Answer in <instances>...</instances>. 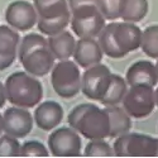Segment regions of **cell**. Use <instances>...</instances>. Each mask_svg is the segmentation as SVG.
<instances>
[{
    "mask_svg": "<svg viewBox=\"0 0 158 158\" xmlns=\"http://www.w3.org/2000/svg\"><path fill=\"white\" fill-rule=\"evenodd\" d=\"M156 106L158 108V86L156 89Z\"/></svg>",
    "mask_w": 158,
    "mask_h": 158,
    "instance_id": "cell-31",
    "label": "cell"
},
{
    "mask_svg": "<svg viewBox=\"0 0 158 158\" xmlns=\"http://www.w3.org/2000/svg\"><path fill=\"white\" fill-rule=\"evenodd\" d=\"M140 48L144 55L158 60V24L149 25L143 31Z\"/></svg>",
    "mask_w": 158,
    "mask_h": 158,
    "instance_id": "cell-23",
    "label": "cell"
},
{
    "mask_svg": "<svg viewBox=\"0 0 158 158\" xmlns=\"http://www.w3.org/2000/svg\"><path fill=\"white\" fill-rule=\"evenodd\" d=\"M20 37L10 25H0V71L13 64L18 56Z\"/></svg>",
    "mask_w": 158,
    "mask_h": 158,
    "instance_id": "cell-15",
    "label": "cell"
},
{
    "mask_svg": "<svg viewBox=\"0 0 158 158\" xmlns=\"http://www.w3.org/2000/svg\"><path fill=\"white\" fill-rule=\"evenodd\" d=\"M110 118V138H116L124 133H128L131 128L130 115L118 105L105 108Z\"/></svg>",
    "mask_w": 158,
    "mask_h": 158,
    "instance_id": "cell-19",
    "label": "cell"
},
{
    "mask_svg": "<svg viewBox=\"0 0 158 158\" xmlns=\"http://www.w3.org/2000/svg\"><path fill=\"white\" fill-rule=\"evenodd\" d=\"M34 118L24 108L11 106L3 114V129L4 133L11 137L22 139L27 137L33 129Z\"/></svg>",
    "mask_w": 158,
    "mask_h": 158,
    "instance_id": "cell-12",
    "label": "cell"
},
{
    "mask_svg": "<svg viewBox=\"0 0 158 158\" xmlns=\"http://www.w3.org/2000/svg\"><path fill=\"white\" fill-rule=\"evenodd\" d=\"M75 62L82 69H89L102 61L104 52L95 38H80L73 51Z\"/></svg>",
    "mask_w": 158,
    "mask_h": 158,
    "instance_id": "cell-14",
    "label": "cell"
},
{
    "mask_svg": "<svg viewBox=\"0 0 158 158\" xmlns=\"http://www.w3.org/2000/svg\"><path fill=\"white\" fill-rule=\"evenodd\" d=\"M113 149L118 157H158V138L128 131L116 137Z\"/></svg>",
    "mask_w": 158,
    "mask_h": 158,
    "instance_id": "cell-6",
    "label": "cell"
},
{
    "mask_svg": "<svg viewBox=\"0 0 158 158\" xmlns=\"http://www.w3.org/2000/svg\"><path fill=\"white\" fill-rule=\"evenodd\" d=\"M156 69H157V73H158V61H157V63H156Z\"/></svg>",
    "mask_w": 158,
    "mask_h": 158,
    "instance_id": "cell-32",
    "label": "cell"
},
{
    "mask_svg": "<svg viewBox=\"0 0 158 158\" xmlns=\"http://www.w3.org/2000/svg\"><path fill=\"white\" fill-rule=\"evenodd\" d=\"M6 100L14 106L31 109L43 99V86L27 71H15L5 80Z\"/></svg>",
    "mask_w": 158,
    "mask_h": 158,
    "instance_id": "cell-4",
    "label": "cell"
},
{
    "mask_svg": "<svg viewBox=\"0 0 158 158\" xmlns=\"http://www.w3.org/2000/svg\"><path fill=\"white\" fill-rule=\"evenodd\" d=\"M38 19H53L71 11L69 0H33Z\"/></svg>",
    "mask_w": 158,
    "mask_h": 158,
    "instance_id": "cell-18",
    "label": "cell"
},
{
    "mask_svg": "<svg viewBox=\"0 0 158 158\" xmlns=\"http://www.w3.org/2000/svg\"><path fill=\"white\" fill-rule=\"evenodd\" d=\"M48 47L53 53L55 58L58 61L70 60L73 56L76 47V39L69 31H62L53 35H48Z\"/></svg>",
    "mask_w": 158,
    "mask_h": 158,
    "instance_id": "cell-17",
    "label": "cell"
},
{
    "mask_svg": "<svg viewBox=\"0 0 158 158\" xmlns=\"http://www.w3.org/2000/svg\"><path fill=\"white\" fill-rule=\"evenodd\" d=\"M111 80V72L108 66L98 63L86 69L81 76L82 94L94 101H99L106 93Z\"/></svg>",
    "mask_w": 158,
    "mask_h": 158,
    "instance_id": "cell-9",
    "label": "cell"
},
{
    "mask_svg": "<svg viewBox=\"0 0 158 158\" xmlns=\"http://www.w3.org/2000/svg\"><path fill=\"white\" fill-rule=\"evenodd\" d=\"M81 73L78 64L70 60L55 63L51 71V85L63 99H72L81 91Z\"/></svg>",
    "mask_w": 158,
    "mask_h": 158,
    "instance_id": "cell-5",
    "label": "cell"
},
{
    "mask_svg": "<svg viewBox=\"0 0 158 158\" xmlns=\"http://www.w3.org/2000/svg\"><path fill=\"white\" fill-rule=\"evenodd\" d=\"M5 20L18 32H27L37 24L38 14L34 5L27 0H14L5 9Z\"/></svg>",
    "mask_w": 158,
    "mask_h": 158,
    "instance_id": "cell-10",
    "label": "cell"
},
{
    "mask_svg": "<svg viewBox=\"0 0 158 158\" xmlns=\"http://www.w3.org/2000/svg\"><path fill=\"white\" fill-rule=\"evenodd\" d=\"M48 148L55 157H77L81 154V137L71 127H61L48 137Z\"/></svg>",
    "mask_w": 158,
    "mask_h": 158,
    "instance_id": "cell-8",
    "label": "cell"
},
{
    "mask_svg": "<svg viewBox=\"0 0 158 158\" xmlns=\"http://www.w3.org/2000/svg\"><path fill=\"white\" fill-rule=\"evenodd\" d=\"M49 154L47 147L39 140H27L20 146L19 156L22 157H47Z\"/></svg>",
    "mask_w": 158,
    "mask_h": 158,
    "instance_id": "cell-25",
    "label": "cell"
},
{
    "mask_svg": "<svg viewBox=\"0 0 158 158\" xmlns=\"http://www.w3.org/2000/svg\"><path fill=\"white\" fill-rule=\"evenodd\" d=\"M128 90V82L125 78H123L118 73H111V80L109 84V87L106 90L105 95L99 100L100 104L105 105V106H114V105H119L124 95L127 94Z\"/></svg>",
    "mask_w": 158,
    "mask_h": 158,
    "instance_id": "cell-20",
    "label": "cell"
},
{
    "mask_svg": "<svg viewBox=\"0 0 158 158\" xmlns=\"http://www.w3.org/2000/svg\"><path fill=\"white\" fill-rule=\"evenodd\" d=\"M124 110L134 119L149 116L156 108V90L148 85H135L127 90L122 101Z\"/></svg>",
    "mask_w": 158,
    "mask_h": 158,
    "instance_id": "cell-7",
    "label": "cell"
},
{
    "mask_svg": "<svg viewBox=\"0 0 158 158\" xmlns=\"http://www.w3.org/2000/svg\"><path fill=\"white\" fill-rule=\"evenodd\" d=\"M125 80L128 85H148L156 86L158 84V73L156 64L147 60H140L129 66L125 73Z\"/></svg>",
    "mask_w": 158,
    "mask_h": 158,
    "instance_id": "cell-16",
    "label": "cell"
},
{
    "mask_svg": "<svg viewBox=\"0 0 158 158\" xmlns=\"http://www.w3.org/2000/svg\"><path fill=\"white\" fill-rule=\"evenodd\" d=\"M69 6L71 10V14L93 10V9L101 10V0H69Z\"/></svg>",
    "mask_w": 158,
    "mask_h": 158,
    "instance_id": "cell-28",
    "label": "cell"
},
{
    "mask_svg": "<svg viewBox=\"0 0 158 158\" xmlns=\"http://www.w3.org/2000/svg\"><path fill=\"white\" fill-rule=\"evenodd\" d=\"M142 33L143 31L135 23L113 22L104 27L98 42L104 55L110 58H123L140 48Z\"/></svg>",
    "mask_w": 158,
    "mask_h": 158,
    "instance_id": "cell-1",
    "label": "cell"
},
{
    "mask_svg": "<svg viewBox=\"0 0 158 158\" xmlns=\"http://www.w3.org/2000/svg\"><path fill=\"white\" fill-rule=\"evenodd\" d=\"M63 108L55 100H47L39 102L34 110V122L39 129L49 131L57 128L63 120Z\"/></svg>",
    "mask_w": 158,
    "mask_h": 158,
    "instance_id": "cell-13",
    "label": "cell"
},
{
    "mask_svg": "<svg viewBox=\"0 0 158 158\" xmlns=\"http://www.w3.org/2000/svg\"><path fill=\"white\" fill-rule=\"evenodd\" d=\"M70 23H71V11L53 19H38L37 27L42 34L53 35L56 33L64 31L66 27L70 25Z\"/></svg>",
    "mask_w": 158,
    "mask_h": 158,
    "instance_id": "cell-22",
    "label": "cell"
},
{
    "mask_svg": "<svg viewBox=\"0 0 158 158\" xmlns=\"http://www.w3.org/2000/svg\"><path fill=\"white\" fill-rule=\"evenodd\" d=\"M20 146L18 138L5 134L0 137V157H17L20 152Z\"/></svg>",
    "mask_w": 158,
    "mask_h": 158,
    "instance_id": "cell-26",
    "label": "cell"
},
{
    "mask_svg": "<svg viewBox=\"0 0 158 158\" xmlns=\"http://www.w3.org/2000/svg\"><path fill=\"white\" fill-rule=\"evenodd\" d=\"M84 154L87 157H111L114 156V149L104 139H91L86 144Z\"/></svg>",
    "mask_w": 158,
    "mask_h": 158,
    "instance_id": "cell-24",
    "label": "cell"
},
{
    "mask_svg": "<svg viewBox=\"0 0 158 158\" xmlns=\"http://www.w3.org/2000/svg\"><path fill=\"white\" fill-rule=\"evenodd\" d=\"M6 101V93H5V86L4 84L0 82V109H2Z\"/></svg>",
    "mask_w": 158,
    "mask_h": 158,
    "instance_id": "cell-29",
    "label": "cell"
},
{
    "mask_svg": "<svg viewBox=\"0 0 158 158\" xmlns=\"http://www.w3.org/2000/svg\"><path fill=\"white\" fill-rule=\"evenodd\" d=\"M105 19L100 9L71 14V28L78 38H96L104 29Z\"/></svg>",
    "mask_w": 158,
    "mask_h": 158,
    "instance_id": "cell-11",
    "label": "cell"
},
{
    "mask_svg": "<svg viewBox=\"0 0 158 158\" xmlns=\"http://www.w3.org/2000/svg\"><path fill=\"white\" fill-rule=\"evenodd\" d=\"M123 0H101V13L105 19L115 20L120 18Z\"/></svg>",
    "mask_w": 158,
    "mask_h": 158,
    "instance_id": "cell-27",
    "label": "cell"
},
{
    "mask_svg": "<svg viewBox=\"0 0 158 158\" xmlns=\"http://www.w3.org/2000/svg\"><path fill=\"white\" fill-rule=\"evenodd\" d=\"M67 123L80 135L91 139H105L110 137V118L106 109L95 104L84 102L70 111Z\"/></svg>",
    "mask_w": 158,
    "mask_h": 158,
    "instance_id": "cell-2",
    "label": "cell"
},
{
    "mask_svg": "<svg viewBox=\"0 0 158 158\" xmlns=\"http://www.w3.org/2000/svg\"><path fill=\"white\" fill-rule=\"evenodd\" d=\"M18 57L24 71L35 77L48 75L53 69L56 61L48 47V41L42 33H31L24 35L19 43Z\"/></svg>",
    "mask_w": 158,
    "mask_h": 158,
    "instance_id": "cell-3",
    "label": "cell"
},
{
    "mask_svg": "<svg viewBox=\"0 0 158 158\" xmlns=\"http://www.w3.org/2000/svg\"><path fill=\"white\" fill-rule=\"evenodd\" d=\"M3 131H4V129H3V114H0V135H2Z\"/></svg>",
    "mask_w": 158,
    "mask_h": 158,
    "instance_id": "cell-30",
    "label": "cell"
},
{
    "mask_svg": "<svg viewBox=\"0 0 158 158\" xmlns=\"http://www.w3.org/2000/svg\"><path fill=\"white\" fill-rule=\"evenodd\" d=\"M148 10V0H123L120 18L124 22L138 23L147 17Z\"/></svg>",
    "mask_w": 158,
    "mask_h": 158,
    "instance_id": "cell-21",
    "label": "cell"
}]
</instances>
